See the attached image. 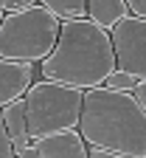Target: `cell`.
I'll use <instances>...</instances> for the list:
<instances>
[{"label":"cell","instance_id":"obj_8","mask_svg":"<svg viewBox=\"0 0 146 158\" xmlns=\"http://www.w3.org/2000/svg\"><path fill=\"white\" fill-rule=\"evenodd\" d=\"M0 113H3V124H6V130H9V135H11L14 150H17V152L28 150L34 141H31V135H28V113H26V99H17V102L6 105Z\"/></svg>","mask_w":146,"mask_h":158},{"label":"cell","instance_id":"obj_16","mask_svg":"<svg viewBox=\"0 0 146 158\" xmlns=\"http://www.w3.org/2000/svg\"><path fill=\"white\" fill-rule=\"evenodd\" d=\"M90 158H127V155H115V152H104L98 147H90Z\"/></svg>","mask_w":146,"mask_h":158},{"label":"cell","instance_id":"obj_7","mask_svg":"<svg viewBox=\"0 0 146 158\" xmlns=\"http://www.w3.org/2000/svg\"><path fill=\"white\" fill-rule=\"evenodd\" d=\"M42 158H90V144L81 138L79 130H65L56 135H45L34 141Z\"/></svg>","mask_w":146,"mask_h":158},{"label":"cell","instance_id":"obj_6","mask_svg":"<svg viewBox=\"0 0 146 158\" xmlns=\"http://www.w3.org/2000/svg\"><path fill=\"white\" fill-rule=\"evenodd\" d=\"M34 79H37V65L0 59V110L17 99H26Z\"/></svg>","mask_w":146,"mask_h":158},{"label":"cell","instance_id":"obj_13","mask_svg":"<svg viewBox=\"0 0 146 158\" xmlns=\"http://www.w3.org/2000/svg\"><path fill=\"white\" fill-rule=\"evenodd\" d=\"M42 0H0V9H3L6 14L11 11H23V9H31V6H39Z\"/></svg>","mask_w":146,"mask_h":158},{"label":"cell","instance_id":"obj_2","mask_svg":"<svg viewBox=\"0 0 146 158\" xmlns=\"http://www.w3.org/2000/svg\"><path fill=\"white\" fill-rule=\"evenodd\" d=\"M81 138L104 152L146 158V113L135 93L96 88L85 93L79 122Z\"/></svg>","mask_w":146,"mask_h":158},{"label":"cell","instance_id":"obj_5","mask_svg":"<svg viewBox=\"0 0 146 158\" xmlns=\"http://www.w3.org/2000/svg\"><path fill=\"white\" fill-rule=\"evenodd\" d=\"M110 37L118 71H127L138 82H146V20L129 14L110 31Z\"/></svg>","mask_w":146,"mask_h":158},{"label":"cell","instance_id":"obj_12","mask_svg":"<svg viewBox=\"0 0 146 158\" xmlns=\"http://www.w3.org/2000/svg\"><path fill=\"white\" fill-rule=\"evenodd\" d=\"M0 158H17V150L11 144V135L3 124V113H0Z\"/></svg>","mask_w":146,"mask_h":158},{"label":"cell","instance_id":"obj_10","mask_svg":"<svg viewBox=\"0 0 146 158\" xmlns=\"http://www.w3.org/2000/svg\"><path fill=\"white\" fill-rule=\"evenodd\" d=\"M42 6L53 11L62 23L65 20H85L87 17V0H42Z\"/></svg>","mask_w":146,"mask_h":158},{"label":"cell","instance_id":"obj_11","mask_svg":"<svg viewBox=\"0 0 146 158\" xmlns=\"http://www.w3.org/2000/svg\"><path fill=\"white\" fill-rule=\"evenodd\" d=\"M104 88H110V90H124V93H135L138 79H135L132 73H127V71H115V73L107 79V85H104Z\"/></svg>","mask_w":146,"mask_h":158},{"label":"cell","instance_id":"obj_15","mask_svg":"<svg viewBox=\"0 0 146 158\" xmlns=\"http://www.w3.org/2000/svg\"><path fill=\"white\" fill-rule=\"evenodd\" d=\"M135 99H138V105H140L143 113H146V82H138V88H135Z\"/></svg>","mask_w":146,"mask_h":158},{"label":"cell","instance_id":"obj_3","mask_svg":"<svg viewBox=\"0 0 146 158\" xmlns=\"http://www.w3.org/2000/svg\"><path fill=\"white\" fill-rule=\"evenodd\" d=\"M62 34V20L42 3L6 14L0 26V59L42 65L53 54Z\"/></svg>","mask_w":146,"mask_h":158},{"label":"cell","instance_id":"obj_1","mask_svg":"<svg viewBox=\"0 0 146 158\" xmlns=\"http://www.w3.org/2000/svg\"><path fill=\"white\" fill-rule=\"evenodd\" d=\"M115 71L118 62L110 31L85 17L62 23V34L53 54L39 65V79L70 85L87 93L104 88Z\"/></svg>","mask_w":146,"mask_h":158},{"label":"cell","instance_id":"obj_9","mask_svg":"<svg viewBox=\"0 0 146 158\" xmlns=\"http://www.w3.org/2000/svg\"><path fill=\"white\" fill-rule=\"evenodd\" d=\"M124 17H129L127 0H87V20L107 31H112Z\"/></svg>","mask_w":146,"mask_h":158},{"label":"cell","instance_id":"obj_17","mask_svg":"<svg viewBox=\"0 0 146 158\" xmlns=\"http://www.w3.org/2000/svg\"><path fill=\"white\" fill-rule=\"evenodd\" d=\"M17 158H42V155H39V150L31 144L28 150H23V152H17Z\"/></svg>","mask_w":146,"mask_h":158},{"label":"cell","instance_id":"obj_14","mask_svg":"<svg viewBox=\"0 0 146 158\" xmlns=\"http://www.w3.org/2000/svg\"><path fill=\"white\" fill-rule=\"evenodd\" d=\"M127 6H129V14L146 20V0H127Z\"/></svg>","mask_w":146,"mask_h":158},{"label":"cell","instance_id":"obj_4","mask_svg":"<svg viewBox=\"0 0 146 158\" xmlns=\"http://www.w3.org/2000/svg\"><path fill=\"white\" fill-rule=\"evenodd\" d=\"M85 90L37 79L26 93V113H28V135L39 141L45 135H56L65 130H79Z\"/></svg>","mask_w":146,"mask_h":158},{"label":"cell","instance_id":"obj_18","mask_svg":"<svg viewBox=\"0 0 146 158\" xmlns=\"http://www.w3.org/2000/svg\"><path fill=\"white\" fill-rule=\"evenodd\" d=\"M3 20H6V11H3V9H0V26H3Z\"/></svg>","mask_w":146,"mask_h":158}]
</instances>
